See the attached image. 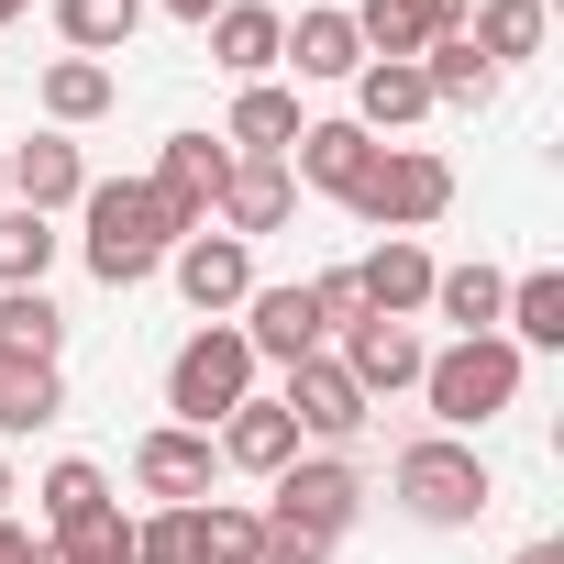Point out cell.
I'll return each mask as SVG.
<instances>
[{
    "instance_id": "cell-1",
    "label": "cell",
    "mask_w": 564,
    "mask_h": 564,
    "mask_svg": "<svg viewBox=\"0 0 564 564\" xmlns=\"http://www.w3.org/2000/svg\"><path fill=\"white\" fill-rule=\"evenodd\" d=\"M78 254H89V276L100 289H144V276L166 265V243H177V221H166V199L144 188V177H89V199H78Z\"/></svg>"
},
{
    "instance_id": "cell-10",
    "label": "cell",
    "mask_w": 564,
    "mask_h": 564,
    "mask_svg": "<svg viewBox=\"0 0 564 564\" xmlns=\"http://www.w3.org/2000/svg\"><path fill=\"white\" fill-rule=\"evenodd\" d=\"M210 476H221V454H210V432H188V421H155V432L133 443V487H144L155 509H199Z\"/></svg>"
},
{
    "instance_id": "cell-12",
    "label": "cell",
    "mask_w": 564,
    "mask_h": 564,
    "mask_svg": "<svg viewBox=\"0 0 564 564\" xmlns=\"http://www.w3.org/2000/svg\"><path fill=\"white\" fill-rule=\"evenodd\" d=\"M333 366H344L366 399H399V388H421L432 344H421L410 322H377V311H366V322H344V355H333Z\"/></svg>"
},
{
    "instance_id": "cell-13",
    "label": "cell",
    "mask_w": 564,
    "mask_h": 564,
    "mask_svg": "<svg viewBox=\"0 0 564 564\" xmlns=\"http://www.w3.org/2000/svg\"><path fill=\"white\" fill-rule=\"evenodd\" d=\"M289 177H300V188H322V199H355V188L377 177V133H366V122H300Z\"/></svg>"
},
{
    "instance_id": "cell-4",
    "label": "cell",
    "mask_w": 564,
    "mask_h": 564,
    "mask_svg": "<svg viewBox=\"0 0 564 564\" xmlns=\"http://www.w3.org/2000/svg\"><path fill=\"white\" fill-rule=\"evenodd\" d=\"M254 399V344L232 333V322H199L177 355H166V410L188 421V432H210L221 410H243Z\"/></svg>"
},
{
    "instance_id": "cell-35",
    "label": "cell",
    "mask_w": 564,
    "mask_h": 564,
    "mask_svg": "<svg viewBox=\"0 0 564 564\" xmlns=\"http://www.w3.org/2000/svg\"><path fill=\"white\" fill-rule=\"evenodd\" d=\"M122 564H199V542H188V509H155V520H133V553Z\"/></svg>"
},
{
    "instance_id": "cell-18",
    "label": "cell",
    "mask_w": 564,
    "mask_h": 564,
    "mask_svg": "<svg viewBox=\"0 0 564 564\" xmlns=\"http://www.w3.org/2000/svg\"><path fill=\"white\" fill-rule=\"evenodd\" d=\"M199 34H210V56H221V67L254 89V78L276 67V45H289V12H265V0H221V12H210Z\"/></svg>"
},
{
    "instance_id": "cell-2",
    "label": "cell",
    "mask_w": 564,
    "mask_h": 564,
    "mask_svg": "<svg viewBox=\"0 0 564 564\" xmlns=\"http://www.w3.org/2000/svg\"><path fill=\"white\" fill-rule=\"evenodd\" d=\"M388 498H399L421 531H465V520H487V509H498V476H487V454H476V443H454V432H421V443H399V465H388Z\"/></svg>"
},
{
    "instance_id": "cell-28",
    "label": "cell",
    "mask_w": 564,
    "mask_h": 564,
    "mask_svg": "<svg viewBox=\"0 0 564 564\" xmlns=\"http://www.w3.org/2000/svg\"><path fill=\"white\" fill-rule=\"evenodd\" d=\"M498 300H509L498 265H432V311L454 322V344H465V333H498Z\"/></svg>"
},
{
    "instance_id": "cell-7",
    "label": "cell",
    "mask_w": 564,
    "mask_h": 564,
    "mask_svg": "<svg viewBox=\"0 0 564 564\" xmlns=\"http://www.w3.org/2000/svg\"><path fill=\"white\" fill-rule=\"evenodd\" d=\"M276 410H289V421H300V443H322V454H344V443L377 421V399H366V388L333 366V344L289 366V399H276Z\"/></svg>"
},
{
    "instance_id": "cell-32",
    "label": "cell",
    "mask_w": 564,
    "mask_h": 564,
    "mask_svg": "<svg viewBox=\"0 0 564 564\" xmlns=\"http://www.w3.org/2000/svg\"><path fill=\"white\" fill-rule=\"evenodd\" d=\"M188 542H199V564H254V553H265V509L199 498V509H188Z\"/></svg>"
},
{
    "instance_id": "cell-3",
    "label": "cell",
    "mask_w": 564,
    "mask_h": 564,
    "mask_svg": "<svg viewBox=\"0 0 564 564\" xmlns=\"http://www.w3.org/2000/svg\"><path fill=\"white\" fill-rule=\"evenodd\" d=\"M421 399H432V421L465 443V432H487L509 399H520V344H498V333H465V344H443L432 366H421Z\"/></svg>"
},
{
    "instance_id": "cell-8",
    "label": "cell",
    "mask_w": 564,
    "mask_h": 564,
    "mask_svg": "<svg viewBox=\"0 0 564 564\" xmlns=\"http://www.w3.org/2000/svg\"><path fill=\"white\" fill-rule=\"evenodd\" d=\"M166 276H177V300H188L199 322H232V311L254 300V243H232V232H188V243H166Z\"/></svg>"
},
{
    "instance_id": "cell-17",
    "label": "cell",
    "mask_w": 564,
    "mask_h": 564,
    "mask_svg": "<svg viewBox=\"0 0 564 564\" xmlns=\"http://www.w3.org/2000/svg\"><path fill=\"white\" fill-rule=\"evenodd\" d=\"M355 289H366V311H377V322L432 311V254H421V232H377V254L355 265Z\"/></svg>"
},
{
    "instance_id": "cell-5",
    "label": "cell",
    "mask_w": 564,
    "mask_h": 564,
    "mask_svg": "<svg viewBox=\"0 0 564 564\" xmlns=\"http://www.w3.org/2000/svg\"><path fill=\"white\" fill-rule=\"evenodd\" d=\"M344 210L377 221V232H432V221L454 210V166H443L432 144H377V177H366Z\"/></svg>"
},
{
    "instance_id": "cell-21",
    "label": "cell",
    "mask_w": 564,
    "mask_h": 564,
    "mask_svg": "<svg viewBox=\"0 0 564 564\" xmlns=\"http://www.w3.org/2000/svg\"><path fill=\"white\" fill-rule=\"evenodd\" d=\"M421 111H432V89H421V56H410V67L366 56V67H355V122H366V133H410Z\"/></svg>"
},
{
    "instance_id": "cell-36",
    "label": "cell",
    "mask_w": 564,
    "mask_h": 564,
    "mask_svg": "<svg viewBox=\"0 0 564 564\" xmlns=\"http://www.w3.org/2000/svg\"><path fill=\"white\" fill-rule=\"evenodd\" d=\"M311 311H322V333L366 322V289H355V265H322V276H311Z\"/></svg>"
},
{
    "instance_id": "cell-34",
    "label": "cell",
    "mask_w": 564,
    "mask_h": 564,
    "mask_svg": "<svg viewBox=\"0 0 564 564\" xmlns=\"http://www.w3.org/2000/svg\"><path fill=\"white\" fill-rule=\"evenodd\" d=\"M56 553H67V564H122V553H133V520H122V498H111L100 520H78V531H56Z\"/></svg>"
},
{
    "instance_id": "cell-42",
    "label": "cell",
    "mask_w": 564,
    "mask_h": 564,
    "mask_svg": "<svg viewBox=\"0 0 564 564\" xmlns=\"http://www.w3.org/2000/svg\"><path fill=\"white\" fill-rule=\"evenodd\" d=\"M0 509H12V465H0Z\"/></svg>"
},
{
    "instance_id": "cell-29",
    "label": "cell",
    "mask_w": 564,
    "mask_h": 564,
    "mask_svg": "<svg viewBox=\"0 0 564 564\" xmlns=\"http://www.w3.org/2000/svg\"><path fill=\"white\" fill-rule=\"evenodd\" d=\"M56 421H67V377L56 366H0V443L56 432Z\"/></svg>"
},
{
    "instance_id": "cell-27",
    "label": "cell",
    "mask_w": 564,
    "mask_h": 564,
    "mask_svg": "<svg viewBox=\"0 0 564 564\" xmlns=\"http://www.w3.org/2000/svg\"><path fill=\"white\" fill-rule=\"evenodd\" d=\"M56 34H67V56H122L133 34H144V0H56Z\"/></svg>"
},
{
    "instance_id": "cell-37",
    "label": "cell",
    "mask_w": 564,
    "mask_h": 564,
    "mask_svg": "<svg viewBox=\"0 0 564 564\" xmlns=\"http://www.w3.org/2000/svg\"><path fill=\"white\" fill-rule=\"evenodd\" d=\"M465 12H476V0H421V23H432V34H465Z\"/></svg>"
},
{
    "instance_id": "cell-43",
    "label": "cell",
    "mask_w": 564,
    "mask_h": 564,
    "mask_svg": "<svg viewBox=\"0 0 564 564\" xmlns=\"http://www.w3.org/2000/svg\"><path fill=\"white\" fill-rule=\"evenodd\" d=\"M0 199H12V155H0Z\"/></svg>"
},
{
    "instance_id": "cell-30",
    "label": "cell",
    "mask_w": 564,
    "mask_h": 564,
    "mask_svg": "<svg viewBox=\"0 0 564 564\" xmlns=\"http://www.w3.org/2000/svg\"><path fill=\"white\" fill-rule=\"evenodd\" d=\"M45 265H56V221L0 199V289H45Z\"/></svg>"
},
{
    "instance_id": "cell-6",
    "label": "cell",
    "mask_w": 564,
    "mask_h": 564,
    "mask_svg": "<svg viewBox=\"0 0 564 564\" xmlns=\"http://www.w3.org/2000/svg\"><path fill=\"white\" fill-rule=\"evenodd\" d=\"M265 487H276L265 520H276V531H311V542H344L355 509H366V476H355L344 454H300L289 476H265Z\"/></svg>"
},
{
    "instance_id": "cell-19",
    "label": "cell",
    "mask_w": 564,
    "mask_h": 564,
    "mask_svg": "<svg viewBox=\"0 0 564 564\" xmlns=\"http://www.w3.org/2000/svg\"><path fill=\"white\" fill-rule=\"evenodd\" d=\"M498 344H520V355H564V276H553V265L509 276V300H498Z\"/></svg>"
},
{
    "instance_id": "cell-16",
    "label": "cell",
    "mask_w": 564,
    "mask_h": 564,
    "mask_svg": "<svg viewBox=\"0 0 564 564\" xmlns=\"http://www.w3.org/2000/svg\"><path fill=\"white\" fill-rule=\"evenodd\" d=\"M0 155H12V199H23V210H45V221L89 199V155H78L67 133H34V144H0Z\"/></svg>"
},
{
    "instance_id": "cell-24",
    "label": "cell",
    "mask_w": 564,
    "mask_h": 564,
    "mask_svg": "<svg viewBox=\"0 0 564 564\" xmlns=\"http://www.w3.org/2000/svg\"><path fill=\"white\" fill-rule=\"evenodd\" d=\"M465 45L509 78L520 56H542V0H476V12H465Z\"/></svg>"
},
{
    "instance_id": "cell-20",
    "label": "cell",
    "mask_w": 564,
    "mask_h": 564,
    "mask_svg": "<svg viewBox=\"0 0 564 564\" xmlns=\"http://www.w3.org/2000/svg\"><path fill=\"white\" fill-rule=\"evenodd\" d=\"M276 67H300V78H355V67H366L355 12H333V0H322V12H300V23H289V45H276Z\"/></svg>"
},
{
    "instance_id": "cell-11",
    "label": "cell",
    "mask_w": 564,
    "mask_h": 564,
    "mask_svg": "<svg viewBox=\"0 0 564 564\" xmlns=\"http://www.w3.org/2000/svg\"><path fill=\"white\" fill-rule=\"evenodd\" d=\"M289 210H300V177H289V155H232V177H221V199H210V232L254 243V232H276Z\"/></svg>"
},
{
    "instance_id": "cell-26",
    "label": "cell",
    "mask_w": 564,
    "mask_h": 564,
    "mask_svg": "<svg viewBox=\"0 0 564 564\" xmlns=\"http://www.w3.org/2000/svg\"><path fill=\"white\" fill-rule=\"evenodd\" d=\"M34 509H45V531H78V520L111 509V476H100L89 454H56V465L34 476Z\"/></svg>"
},
{
    "instance_id": "cell-38",
    "label": "cell",
    "mask_w": 564,
    "mask_h": 564,
    "mask_svg": "<svg viewBox=\"0 0 564 564\" xmlns=\"http://www.w3.org/2000/svg\"><path fill=\"white\" fill-rule=\"evenodd\" d=\"M0 564H34V531H23L12 509H0Z\"/></svg>"
},
{
    "instance_id": "cell-23",
    "label": "cell",
    "mask_w": 564,
    "mask_h": 564,
    "mask_svg": "<svg viewBox=\"0 0 564 564\" xmlns=\"http://www.w3.org/2000/svg\"><path fill=\"white\" fill-rule=\"evenodd\" d=\"M221 144H232V155H289V144H300V89H276V78H254V89L232 100Z\"/></svg>"
},
{
    "instance_id": "cell-25",
    "label": "cell",
    "mask_w": 564,
    "mask_h": 564,
    "mask_svg": "<svg viewBox=\"0 0 564 564\" xmlns=\"http://www.w3.org/2000/svg\"><path fill=\"white\" fill-rule=\"evenodd\" d=\"M421 89H432V111H443V100L487 111V100H498V67H487L465 34H432V45H421Z\"/></svg>"
},
{
    "instance_id": "cell-9",
    "label": "cell",
    "mask_w": 564,
    "mask_h": 564,
    "mask_svg": "<svg viewBox=\"0 0 564 564\" xmlns=\"http://www.w3.org/2000/svg\"><path fill=\"white\" fill-rule=\"evenodd\" d=\"M221 177H232V144L221 133H166V155H155V199H166V221H177V243L188 232H210V199H221Z\"/></svg>"
},
{
    "instance_id": "cell-22",
    "label": "cell",
    "mask_w": 564,
    "mask_h": 564,
    "mask_svg": "<svg viewBox=\"0 0 564 564\" xmlns=\"http://www.w3.org/2000/svg\"><path fill=\"white\" fill-rule=\"evenodd\" d=\"M67 355V311L45 289H0V366H56Z\"/></svg>"
},
{
    "instance_id": "cell-40",
    "label": "cell",
    "mask_w": 564,
    "mask_h": 564,
    "mask_svg": "<svg viewBox=\"0 0 564 564\" xmlns=\"http://www.w3.org/2000/svg\"><path fill=\"white\" fill-rule=\"evenodd\" d=\"M509 564H564V542H520V553H509Z\"/></svg>"
},
{
    "instance_id": "cell-15",
    "label": "cell",
    "mask_w": 564,
    "mask_h": 564,
    "mask_svg": "<svg viewBox=\"0 0 564 564\" xmlns=\"http://www.w3.org/2000/svg\"><path fill=\"white\" fill-rule=\"evenodd\" d=\"M210 454H221V465H243V476H289L311 443H300V421L276 410V399H243V410H221V421H210Z\"/></svg>"
},
{
    "instance_id": "cell-33",
    "label": "cell",
    "mask_w": 564,
    "mask_h": 564,
    "mask_svg": "<svg viewBox=\"0 0 564 564\" xmlns=\"http://www.w3.org/2000/svg\"><path fill=\"white\" fill-rule=\"evenodd\" d=\"M355 45L388 56V67H410L432 45V23H421V0H355Z\"/></svg>"
},
{
    "instance_id": "cell-31",
    "label": "cell",
    "mask_w": 564,
    "mask_h": 564,
    "mask_svg": "<svg viewBox=\"0 0 564 564\" xmlns=\"http://www.w3.org/2000/svg\"><path fill=\"white\" fill-rule=\"evenodd\" d=\"M100 111H111V67H100V56H56V67H45V122L78 133V122H100Z\"/></svg>"
},
{
    "instance_id": "cell-14",
    "label": "cell",
    "mask_w": 564,
    "mask_h": 564,
    "mask_svg": "<svg viewBox=\"0 0 564 564\" xmlns=\"http://www.w3.org/2000/svg\"><path fill=\"white\" fill-rule=\"evenodd\" d=\"M232 333L254 344V366H300V355H322V344H333V333H322V311H311V276H300V289H254Z\"/></svg>"
},
{
    "instance_id": "cell-41",
    "label": "cell",
    "mask_w": 564,
    "mask_h": 564,
    "mask_svg": "<svg viewBox=\"0 0 564 564\" xmlns=\"http://www.w3.org/2000/svg\"><path fill=\"white\" fill-rule=\"evenodd\" d=\"M12 12H34V0H0V23H12Z\"/></svg>"
},
{
    "instance_id": "cell-39",
    "label": "cell",
    "mask_w": 564,
    "mask_h": 564,
    "mask_svg": "<svg viewBox=\"0 0 564 564\" xmlns=\"http://www.w3.org/2000/svg\"><path fill=\"white\" fill-rule=\"evenodd\" d=\"M144 12H177V23H210V12H221V0H144Z\"/></svg>"
}]
</instances>
